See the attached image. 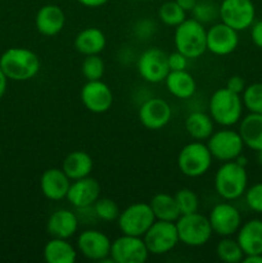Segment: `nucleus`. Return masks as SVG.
<instances>
[{
  "label": "nucleus",
  "instance_id": "1",
  "mask_svg": "<svg viewBox=\"0 0 262 263\" xmlns=\"http://www.w3.org/2000/svg\"><path fill=\"white\" fill-rule=\"evenodd\" d=\"M40 58L27 48H9L0 55V68L8 80L30 81L40 71Z\"/></svg>",
  "mask_w": 262,
  "mask_h": 263
},
{
  "label": "nucleus",
  "instance_id": "2",
  "mask_svg": "<svg viewBox=\"0 0 262 263\" xmlns=\"http://www.w3.org/2000/svg\"><path fill=\"white\" fill-rule=\"evenodd\" d=\"M174 44L186 58H199L207 51V30L195 18H186L175 27Z\"/></svg>",
  "mask_w": 262,
  "mask_h": 263
},
{
  "label": "nucleus",
  "instance_id": "3",
  "mask_svg": "<svg viewBox=\"0 0 262 263\" xmlns=\"http://www.w3.org/2000/svg\"><path fill=\"white\" fill-rule=\"evenodd\" d=\"M243 107L240 95L230 91L226 87H221L211 95L208 113L215 123L222 127H231L241 120Z\"/></svg>",
  "mask_w": 262,
  "mask_h": 263
},
{
  "label": "nucleus",
  "instance_id": "4",
  "mask_svg": "<svg viewBox=\"0 0 262 263\" xmlns=\"http://www.w3.org/2000/svg\"><path fill=\"white\" fill-rule=\"evenodd\" d=\"M248 175L246 166L236 161L223 162L215 174V189L225 200H235L246 193Z\"/></svg>",
  "mask_w": 262,
  "mask_h": 263
},
{
  "label": "nucleus",
  "instance_id": "5",
  "mask_svg": "<svg viewBox=\"0 0 262 263\" xmlns=\"http://www.w3.org/2000/svg\"><path fill=\"white\" fill-rule=\"evenodd\" d=\"M213 157L207 144L194 140L186 144L177 156V167L184 176L197 179L210 171Z\"/></svg>",
  "mask_w": 262,
  "mask_h": 263
},
{
  "label": "nucleus",
  "instance_id": "6",
  "mask_svg": "<svg viewBox=\"0 0 262 263\" xmlns=\"http://www.w3.org/2000/svg\"><path fill=\"white\" fill-rule=\"evenodd\" d=\"M175 223L180 243L192 248L207 244L213 234L208 216H203L199 212L181 215Z\"/></svg>",
  "mask_w": 262,
  "mask_h": 263
},
{
  "label": "nucleus",
  "instance_id": "7",
  "mask_svg": "<svg viewBox=\"0 0 262 263\" xmlns=\"http://www.w3.org/2000/svg\"><path fill=\"white\" fill-rule=\"evenodd\" d=\"M156 221L154 213L149 203L138 202L130 204L125 210L121 211L117 218L118 229L126 235L141 236L148 231V229Z\"/></svg>",
  "mask_w": 262,
  "mask_h": 263
},
{
  "label": "nucleus",
  "instance_id": "8",
  "mask_svg": "<svg viewBox=\"0 0 262 263\" xmlns=\"http://www.w3.org/2000/svg\"><path fill=\"white\" fill-rule=\"evenodd\" d=\"M207 146L213 159L223 163L235 161L239 156H241L246 145L239 131L223 127L222 130L213 131L212 135L207 139Z\"/></svg>",
  "mask_w": 262,
  "mask_h": 263
},
{
  "label": "nucleus",
  "instance_id": "9",
  "mask_svg": "<svg viewBox=\"0 0 262 263\" xmlns=\"http://www.w3.org/2000/svg\"><path fill=\"white\" fill-rule=\"evenodd\" d=\"M149 253L162 256L170 253L180 243L176 223L156 220L143 236Z\"/></svg>",
  "mask_w": 262,
  "mask_h": 263
},
{
  "label": "nucleus",
  "instance_id": "10",
  "mask_svg": "<svg viewBox=\"0 0 262 263\" xmlns=\"http://www.w3.org/2000/svg\"><path fill=\"white\" fill-rule=\"evenodd\" d=\"M256 17V8L252 0H222L218 5V18L235 31L251 27Z\"/></svg>",
  "mask_w": 262,
  "mask_h": 263
},
{
  "label": "nucleus",
  "instance_id": "11",
  "mask_svg": "<svg viewBox=\"0 0 262 263\" xmlns=\"http://www.w3.org/2000/svg\"><path fill=\"white\" fill-rule=\"evenodd\" d=\"M149 254L151 253L141 236L122 234L112 241L109 257L113 263H144Z\"/></svg>",
  "mask_w": 262,
  "mask_h": 263
},
{
  "label": "nucleus",
  "instance_id": "12",
  "mask_svg": "<svg viewBox=\"0 0 262 263\" xmlns=\"http://www.w3.org/2000/svg\"><path fill=\"white\" fill-rule=\"evenodd\" d=\"M112 241L99 230H84L77 236V251L86 259L95 262L113 263L110 254Z\"/></svg>",
  "mask_w": 262,
  "mask_h": 263
},
{
  "label": "nucleus",
  "instance_id": "13",
  "mask_svg": "<svg viewBox=\"0 0 262 263\" xmlns=\"http://www.w3.org/2000/svg\"><path fill=\"white\" fill-rule=\"evenodd\" d=\"M136 68L144 81L149 84L163 82L170 72L167 54L158 48L146 49L138 58Z\"/></svg>",
  "mask_w": 262,
  "mask_h": 263
},
{
  "label": "nucleus",
  "instance_id": "14",
  "mask_svg": "<svg viewBox=\"0 0 262 263\" xmlns=\"http://www.w3.org/2000/svg\"><path fill=\"white\" fill-rule=\"evenodd\" d=\"M213 234L221 236H233L241 225V216L238 208L231 203L222 202L216 204L208 215Z\"/></svg>",
  "mask_w": 262,
  "mask_h": 263
},
{
  "label": "nucleus",
  "instance_id": "15",
  "mask_svg": "<svg viewBox=\"0 0 262 263\" xmlns=\"http://www.w3.org/2000/svg\"><path fill=\"white\" fill-rule=\"evenodd\" d=\"M80 98L84 107L97 115L108 112L113 104L112 90L102 80L86 81L80 92Z\"/></svg>",
  "mask_w": 262,
  "mask_h": 263
},
{
  "label": "nucleus",
  "instance_id": "16",
  "mask_svg": "<svg viewBox=\"0 0 262 263\" xmlns=\"http://www.w3.org/2000/svg\"><path fill=\"white\" fill-rule=\"evenodd\" d=\"M139 121L148 130H161L172 118L171 105L161 98H151L139 108Z\"/></svg>",
  "mask_w": 262,
  "mask_h": 263
},
{
  "label": "nucleus",
  "instance_id": "17",
  "mask_svg": "<svg viewBox=\"0 0 262 263\" xmlns=\"http://www.w3.org/2000/svg\"><path fill=\"white\" fill-rule=\"evenodd\" d=\"M239 44L238 31L225 23H215L207 30V51L215 55H229Z\"/></svg>",
  "mask_w": 262,
  "mask_h": 263
},
{
  "label": "nucleus",
  "instance_id": "18",
  "mask_svg": "<svg viewBox=\"0 0 262 263\" xmlns=\"http://www.w3.org/2000/svg\"><path fill=\"white\" fill-rule=\"evenodd\" d=\"M99 198V182L87 176L71 182L66 199L77 210H85V208H91Z\"/></svg>",
  "mask_w": 262,
  "mask_h": 263
},
{
  "label": "nucleus",
  "instance_id": "19",
  "mask_svg": "<svg viewBox=\"0 0 262 263\" xmlns=\"http://www.w3.org/2000/svg\"><path fill=\"white\" fill-rule=\"evenodd\" d=\"M71 180L64 174L62 168H48L44 171L40 179V189L44 197L53 202L67 198L69 186H71Z\"/></svg>",
  "mask_w": 262,
  "mask_h": 263
},
{
  "label": "nucleus",
  "instance_id": "20",
  "mask_svg": "<svg viewBox=\"0 0 262 263\" xmlns=\"http://www.w3.org/2000/svg\"><path fill=\"white\" fill-rule=\"evenodd\" d=\"M66 25V14L63 9L55 4L43 5L35 17L36 30L44 36H55L63 30Z\"/></svg>",
  "mask_w": 262,
  "mask_h": 263
},
{
  "label": "nucleus",
  "instance_id": "21",
  "mask_svg": "<svg viewBox=\"0 0 262 263\" xmlns=\"http://www.w3.org/2000/svg\"><path fill=\"white\" fill-rule=\"evenodd\" d=\"M80 220L69 210H58L51 213L46 222V231L51 238L71 239L79 230Z\"/></svg>",
  "mask_w": 262,
  "mask_h": 263
},
{
  "label": "nucleus",
  "instance_id": "22",
  "mask_svg": "<svg viewBox=\"0 0 262 263\" xmlns=\"http://www.w3.org/2000/svg\"><path fill=\"white\" fill-rule=\"evenodd\" d=\"M236 240L246 254H262V220L253 218L240 225Z\"/></svg>",
  "mask_w": 262,
  "mask_h": 263
},
{
  "label": "nucleus",
  "instance_id": "23",
  "mask_svg": "<svg viewBox=\"0 0 262 263\" xmlns=\"http://www.w3.org/2000/svg\"><path fill=\"white\" fill-rule=\"evenodd\" d=\"M73 45L74 49L82 55H94L104 50L107 45V37L100 28L87 27L77 33Z\"/></svg>",
  "mask_w": 262,
  "mask_h": 263
},
{
  "label": "nucleus",
  "instance_id": "24",
  "mask_svg": "<svg viewBox=\"0 0 262 263\" xmlns=\"http://www.w3.org/2000/svg\"><path fill=\"white\" fill-rule=\"evenodd\" d=\"M164 84L167 91L177 99H189L197 91V82L186 69L170 71L164 79Z\"/></svg>",
  "mask_w": 262,
  "mask_h": 263
},
{
  "label": "nucleus",
  "instance_id": "25",
  "mask_svg": "<svg viewBox=\"0 0 262 263\" xmlns=\"http://www.w3.org/2000/svg\"><path fill=\"white\" fill-rule=\"evenodd\" d=\"M92 158L84 151H73L66 156L62 163V170L71 181L90 176L92 171Z\"/></svg>",
  "mask_w": 262,
  "mask_h": 263
},
{
  "label": "nucleus",
  "instance_id": "26",
  "mask_svg": "<svg viewBox=\"0 0 262 263\" xmlns=\"http://www.w3.org/2000/svg\"><path fill=\"white\" fill-rule=\"evenodd\" d=\"M77 251L68 239L51 238L44 247V261L46 263H74Z\"/></svg>",
  "mask_w": 262,
  "mask_h": 263
},
{
  "label": "nucleus",
  "instance_id": "27",
  "mask_svg": "<svg viewBox=\"0 0 262 263\" xmlns=\"http://www.w3.org/2000/svg\"><path fill=\"white\" fill-rule=\"evenodd\" d=\"M239 134L243 139L244 145L252 151L262 149V115L249 113L239 121Z\"/></svg>",
  "mask_w": 262,
  "mask_h": 263
},
{
  "label": "nucleus",
  "instance_id": "28",
  "mask_svg": "<svg viewBox=\"0 0 262 263\" xmlns=\"http://www.w3.org/2000/svg\"><path fill=\"white\" fill-rule=\"evenodd\" d=\"M185 128L194 140H207L215 131V121L212 120L210 113L195 110L190 113L185 120Z\"/></svg>",
  "mask_w": 262,
  "mask_h": 263
},
{
  "label": "nucleus",
  "instance_id": "29",
  "mask_svg": "<svg viewBox=\"0 0 262 263\" xmlns=\"http://www.w3.org/2000/svg\"><path fill=\"white\" fill-rule=\"evenodd\" d=\"M152 211L154 213L156 220L170 221V222H176L180 217V211L177 207L176 199L174 195L169 193H158L154 195L149 202Z\"/></svg>",
  "mask_w": 262,
  "mask_h": 263
},
{
  "label": "nucleus",
  "instance_id": "30",
  "mask_svg": "<svg viewBox=\"0 0 262 263\" xmlns=\"http://www.w3.org/2000/svg\"><path fill=\"white\" fill-rule=\"evenodd\" d=\"M216 254L221 262L239 263L243 261L244 252L238 240L231 236H223L216 247Z\"/></svg>",
  "mask_w": 262,
  "mask_h": 263
},
{
  "label": "nucleus",
  "instance_id": "31",
  "mask_svg": "<svg viewBox=\"0 0 262 263\" xmlns=\"http://www.w3.org/2000/svg\"><path fill=\"white\" fill-rule=\"evenodd\" d=\"M158 18L163 25L169 27H176L186 20V12L175 0H170L159 7Z\"/></svg>",
  "mask_w": 262,
  "mask_h": 263
},
{
  "label": "nucleus",
  "instance_id": "32",
  "mask_svg": "<svg viewBox=\"0 0 262 263\" xmlns=\"http://www.w3.org/2000/svg\"><path fill=\"white\" fill-rule=\"evenodd\" d=\"M241 100L249 113L262 115V82H256L246 86L244 91L241 92Z\"/></svg>",
  "mask_w": 262,
  "mask_h": 263
},
{
  "label": "nucleus",
  "instance_id": "33",
  "mask_svg": "<svg viewBox=\"0 0 262 263\" xmlns=\"http://www.w3.org/2000/svg\"><path fill=\"white\" fill-rule=\"evenodd\" d=\"M92 211H94L95 217L105 221V222L117 221L118 216L121 213L117 203L113 199H109V198H99L92 205Z\"/></svg>",
  "mask_w": 262,
  "mask_h": 263
},
{
  "label": "nucleus",
  "instance_id": "34",
  "mask_svg": "<svg viewBox=\"0 0 262 263\" xmlns=\"http://www.w3.org/2000/svg\"><path fill=\"white\" fill-rule=\"evenodd\" d=\"M82 76L86 79V81H94V80H102L103 74L105 72L104 61L100 58L99 54L94 55H86L81 66Z\"/></svg>",
  "mask_w": 262,
  "mask_h": 263
},
{
  "label": "nucleus",
  "instance_id": "35",
  "mask_svg": "<svg viewBox=\"0 0 262 263\" xmlns=\"http://www.w3.org/2000/svg\"><path fill=\"white\" fill-rule=\"evenodd\" d=\"M174 197L179 207L180 216L198 212L199 210V198L192 189L184 187V189L177 190Z\"/></svg>",
  "mask_w": 262,
  "mask_h": 263
},
{
  "label": "nucleus",
  "instance_id": "36",
  "mask_svg": "<svg viewBox=\"0 0 262 263\" xmlns=\"http://www.w3.org/2000/svg\"><path fill=\"white\" fill-rule=\"evenodd\" d=\"M192 14L193 18L204 25V23H210L218 18V7L212 2L202 0V2H197V5L192 10Z\"/></svg>",
  "mask_w": 262,
  "mask_h": 263
},
{
  "label": "nucleus",
  "instance_id": "37",
  "mask_svg": "<svg viewBox=\"0 0 262 263\" xmlns=\"http://www.w3.org/2000/svg\"><path fill=\"white\" fill-rule=\"evenodd\" d=\"M246 203L252 211L262 213V182L254 184L246 190Z\"/></svg>",
  "mask_w": 262,
  "mask_h": 263
},
{
  "label": "nucleus",
  "instance_id": "38",
  "mask_svg": "<svg viewBox=\"0 0 262 263\" xmlns=\"http://www.w3.org/2000/svg\"><path fill=\"white\" fill-rule=\"evenodd\" d=\"M167 63H169L170 71H184L188 68L189 58L176 50L171 54H167Z\"/></svg>",
  "mask_w": 262,
  "mask_h": 263
},
{
  "label": "nucleus",
  "instance_id": "39",
  "mask_svg": "<svg viewBox=\"0 0 262 263\" xmlns=\"http://www.w3.org/2000/svg\"><path fill=\"white\" fill-rule=\"evenodd\" d=\"M226 89H229L230 91L235 92V94L241 95V92L246 89V81H244L243 77L240 76H231L230 79L226 82Z\"/></svg>",
  "mask_w": 262,
  "mask_h": 263
},
{
  "label": "nucleus",
  "instance_id": "40",
  "mask_svg": "<svg viewBox=\"0 0 262 263\" xmlns=\"http://www.w3.org/2000/svg\"><path fill=\"white\" fill-rule=\"evenodd\" d=\"M251 27L252 41H253V44L257 48L262 49V20L253 22Z\"/></svg>",
  "mask_w": 262,
  "mask_h": 263
},
{
  "label": "nucleus",
  "instance_id": "41",
  "mask_svg": "<svg viewBox=\"0 0 262 263\" xmlns=\"http://www.w3.org/2000/svg\"><path fill=\"white\" fill-rule=\"evenodd\" d=\"M77 2L86 8H99L107 4L109 0H77Z\"/></svg>",
  "mask_w": 262,
  "mask_h": 263
},
{
  "label": "nucleus",
  "instance_id": "42",
  "mask_svg": "<svg viewBox=\"0 0 262 263\" xmlns=\"http://www.w3.org/2000/svg\"><path fill=\"white\" fill-rule=\"evenodd\" d=\"M175 2H176L177 4H179L180 7H181L182 9L188 13V12H192V10L194 9V7L197 5L198 0H175Z\"/></svg>",
  "mask_w": 262,
  "mask_h": 263
},
{
  "label": "nucleus",
  "instance_id": "43",
  "mask_svg": "<svg viewBox=\"0 0 262 263\" xmlns=\"http://www.w3.org/2000/svg\"><path fill=\"white\" fill-rule=\"evenodd\" d=\"M7 86H8V79L4 74V72H3V69L0 68V100H2L3 97L5 95Z\"/></svg>",
  "mask_w": 262,
  "mask_h": 263
},
{
  "label": "nucleus",
  "instance_id": "44",
  "mask_svg": "<svg viewBox=\"0 0 262 263\" xmlns=\"http://www.w3.org/2000/svg\"><path fill=\"white\" fill-rule=\"evenodd\" d=\"M243 263H262V254H246L243 257Z\"/></svg>",
  "mask_w": 262,
  "mask_h": 263
},
{
  "label": "nucleus",
  "instance_id": "45",
  "mask_svg": "<svg viewBox=\"0 0 262 263\" xmlns=\"http://www.w3.org/2000/svg\"><path fill=\"white\" fill-rule=\"evenodd\" d=\"M257 161H258V163L262 166V149L257 152Z\"/></svg>",
  "mask_w": 262,
  "mask_h": 263
},
{
  "label": "nucleus",
  "instance_id": "46",
  "mask_svg": "<svg viewBox=\"0 0 262 263\" xmlns=\"http://www.w3.org/2000/svg\"><path fill=\"white\" fill-rule=\"evenodd\" d=\"M143 2H154V0H143Z\"/></svg>",
  "mask_w": 262,
  "mask_h": 263
},
{
  "label": "nucleus",
  "instance_id": "47",
  "mask_svg": "<svg viewBox=\"0 0 262 263\" xmlns=\"http://www.w3.org/2000/svg\"><path fill=\"white\" fill-rule=\"evenodd\" d=\"M0 156H2V148H0Z\"/></svg>",
  "mask_w": 262,
  "mask_h": 263
}]
</instances>
